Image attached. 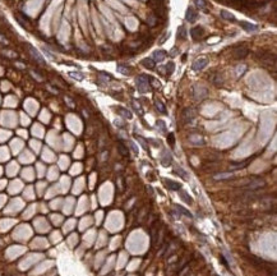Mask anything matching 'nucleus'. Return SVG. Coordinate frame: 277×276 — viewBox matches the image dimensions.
Returning a JSON list of instances; mask_svg holds the SVG:
<instances>
[{"label": "nucleus", "instance_id": "c85d7f7f", "mask_svg": "<svg viewBox=\"0 0 277 276\" xmlns=\"http://www.w3.org/2000/svg\"><path fill=\"white\" fill-rule=\"evenodd\" d=\"M180 197H181V199H183V201H185L187 203H192V202H193L192 197H189L188 193L184 192V191H180Z\"/></svg>", "mask_w": 277, "mask_h": 276}, {"label": "nucleus", "instance_id": "a211bd4d", "mask_svg": "<svg viewBox=\"0 0 277 276\" xmlns=\"http://www.w3.org/2000/svg\"><path fill=\"white\" fill-rule=\"evenodd\" d=\"M231 178H234L232 173H221V174L213 175L214 180H227V179H231Z\"/></svg>", "mask_w": 277, "mask_h": 276}, {"label": "nucleus", "instance_id": "a878e982", "mask_svg": "<svg viewBox=\"0 0 277 276\" xmlns=\"http://www.w3.org/2000/svg\"><path fill=\"white\" fill-rule=\"evenodd\" d=\"M187 28H185L184 26H180L179 28H178V37L179 39H181V40H184V39H187Z\"/></svg>", "mask_w": 277, "mask_h": 276}, {"label": "nucleus", "instance_id": "f03ea898", "mask_svg": "<svg viewBox=\"0 0 277 276\" xmlns=\"http://www.w3.org/2000/svg\"><path fill=\"white\" fill-rule=\"evenodd\" d=\"M136 84H137V88L141 93H146L148 92L152 88L151 84H150V77L146 74H141L136 78Z\"/></svg>", "mask_w": 277, "mask_h": 276}, {"label": "nucleus", "instance_id": "0eeeda50", "mask_svg": "<svg viewBox=\"0 0 277 276\" xmlns=\"http://www.w3.org/2000/svg\"><path fill=\"white\" fill-rule=\"evenodd\" d=\"M207 64H208V59L207 58H199L193 63L192 69L195 70V72H198V70H202Z\"/></svg>", "mask_w": 277, "mask_h": 276}, {"label": "nucleus", "instance_id": "4be33fe9", "mask_svg": "<svg viewBox=\"0 0 277 276\" xmlns=\"http://www.w3.org/2000/svg\"><path fill=\"white\" fill-rule=\"evenodd\" d=\"M221 17L223 18V19H226V21L235 22V17H234V14H231L230 12H227V10H221Z\"/></svg>", "mask_w": 277, "mask_h": 276}, {"label": "nucleus", "instance_id": "f257e3e1", "mask_svg": "<svg viewBox=\"0 0 277 276\" xmlns=\"http://www.w3.org/2000/svg\"><path fill=\"white\" fill-rule=\"evenodd\" d=\"M255 59L259 61L262 65L267 66V68H276V55L270 53L267 50H258L255 53Z\"/></svg>", "mask_w": 277, "mask_h": 276}, {"label": "nucleus", "instance_id": "72a5a7b5", "mask_svg": "<svg viewBox=\"0 0 277 276\" xmlns=\"http://www.w3.org/2000/svg\"><path fill=\"white\" fill-rule=\"evenodd\" d=\"M156 125H157V128H160V131L162 133H166V125H165V123L162 122V120H157Z\"/></svg>", "mask_w": 277, "mask_h": 276}, {"label": "nucleus", "instance_id": "1a4fd4ad", "mask_svg": "<svg viewBox=\"0 0 277 276\" xmlns=\"http://www.w3.org/2000/svg\"><path fill=\"white\" fill-rule=\"evenodd\" d=\"M185 18H187V21H188L189 23H193V22L197 21V18H198V13L194 10V8L189 7V8L187 9V13H185Z\"/></svg>", "mask_w": 277, "mask_h": 276}, {"label": "nucleus", "instance_id": "6ab92c4d", "mask_svg": "<svg viewBox=\"0 0 277 276\" xmlns=\"http://www.w3.org/2000/svg\"><path fill=\"white\" fill-rule=\"evenodd\" d=\"M250 163V159H248V160H245V161H243V163H232V164H230V168L232 169V170H238V169H243V168H245V166L248 165Z\"/></svg>", "mask_w": 277, "mask_h": 276}, {"label": "nucleus", "instance_id": "e433bc0d", "mask_svg": "<svg viewBox=\"0 0 277 276\" xmlns=\"http://www.w3.org/2000/svg\"><path fill=\"white\" fill-rule=\"evenodd\" d=\"M129 146H130V148L133 150V152H134V154H138V148H137V146L134 145V142L129 141Z\"/></svg>", "mask_w": 277, "mask_h": 276}, {"label": "nucleus", "instance_id": "412c9836", "mask_svg": "<svg viewBox=\"0 0 277 276\" xmlns=\"http://www.w3.org/2000/svg\"><path fill=\"white\" fill-rule=\"evenodd\" d=\"M118 113L120 114L123 118H125V119H132V113L129 111L128 109H124V107H120V106H119V107H118Z\"/></svg>", "mask_w": 277, "mask_h": 276}, {"label": "nucleus", "instance_id": "cd10ccee", "mask_svg": "<svg viewBox=\"0 0 277 276\" xmlns=\"http://www.w3.org/2000/svg\"><path fill=\"white\" fill-rule=\"evenodd\" d=\"M165 69H166V74H173L174 73V69H175V64L173 63V61H169L168 64H166L165 66Z\"/></svg>", "mask_w": 277, "mask_h": 276}, {"label": "nucleus", "instance_id": "6e6552de", "mask_svg": "<svg viewBox=\"0 0 277 276\" xmlns=\"http://www.w3.org/2000/svg\"><path fill=\"white\" fill-rule=\"evenodd\" d=\"M208 79L214 84V86H222L223 84V75L220 73H212L208 75Z\"/></svg>", "mask_w": 277, "mask_h": 276}, {"label": "nucleus", "instance_id": "7c9ffc66", "mask_svg": "<svg viewBox=\"0 0 277 276\" xmlns=\"http://www.w3.org/2000/svg\"><path fill=\"white\" fill-rule=\"evenodd\" d=\"M133 107H134V110L139 114V115H143V110H142V106L139 105V102H137V101H133Z\"/></svg>", "mask_w": 277, "mask_h": 276}, {"label": "nucleus", "instance_id": "bb28decb", "mask_svg": "<svg viewBox=\"0 0 277 276\" xmlns=\"http://www.w3.org/2000/svg\"><path fill=\"white\" fill-rule=\"evenodd\" d=\"M155 105H156V107H157V110H159L160 113H162V114H166V107H165V105L162 104L160 100H156L155 101Z\"/></svg>", "mask_w": 277, "mask_h": 276}, {"label": "nucleus", "instance_id": "9b49d317", "mask_svg": "<svg viewBox=\"0 0 277 276\" xmlns=\"http://www.w3.org/2000/svg\"><path fill=\"white\" fill-rule=\"evenodd\" d=\"M190 36H192L194 40L200 39L202 36H204V28H202L200 26L192 28V30H190Z\"/></svg>", "mask_w": 277, "mask_h": 276}, {"label": "nucleus", "instance_id": "473e14b6", "mask_svg": "<svg viewBox=\"0 0 277 276\" xmlns=\"http://www.w3.org/2000/svg\"><path fill=\"white\" fill-rule=\"evenodd\" d=\"M69 75H70V77H73V78H75V79H78V81H82L83 77H84L82 73H77V72H70Z\"/></svg>", "mask_w": 277, "mask_h": 276}, {"label": "nucleus", "instance_id": "c9c22d12", "mask_svg": "<svg viewBox=\"0 0 277 276\" xmlns=\"http://www.w3.org/2000/svg\"><path fill=\"white\" fill-rule=\"evenodd\" d=\"M168 141H169V143L171 146H174L175 145V138H174V134L173 133H169V136H168Z\"/></svg>", "mask_w": 277, "mask_h": 276}, {"label": "nucleus", "instance_id": "4c0bfd02", "mask_svg": "<svg viewBox=\"0 0 277 276\" xmlns=\"http://www.w3.org/2000/svg\"><path fill=\"white\" fill-rule=\"evenodd\" d=\"M44 53H45V54H46L47 56H49V58H50V59H52V60H54V59H55V55H54V54H51V53H50V51H49V50H47V49H46V47H44Z\"/></svg>", "mask_w": 277, "mask_h": 276}, {"label": "nucleus", "instance_id": "20e7f679", "mask_svg": "<svg viewBox=\"0 0 277 276\" xmlns=\"http://www.w3.org/2000/svg\"><path fill=\"white\" fill-rule=\"evenodd\" d=\"M248 54H249V49H248L244 44L235 45V46H234V49H232L234 59H238V60L244 59V58H246V56H248Z\"/></svg>", "mask_w": 277, "mask_h": 276}, {"label": "nucleus", "instance_id": "2f4dec72", "mask_svg": "<svg viewBox=\"0 0 277 276\" xmlns=\"http://www.w3.org/2000/svg\"><path fill=\"white\" fill-rule=\"evenodd\" d=\"M156 21H157V17L155 16V14H153V13H152V14H150L148 19H147V22H148V25H150V26H155Z\"/></svg>", "mask_w": 277, "mask_h": 276}, {"label": "nucleus", "instance_id": "2eb2a0df", "mask_svg": "<svg viewBox=\"0 0 277 276\" xmlns=\"http://www.w3.org/2000/svg\"><path fill=\"white\" fill-rule=\"evenodd\" d=\"M164 182L166 184V187L169 189H171V191H180L181 184H179L178 182H174V180H171V179H164Z\"/></svg>", "mask_w": 277, "mask_h": 276}, {"label": "nucleus", "instance_id": "4468645a", "mask_svg": "<svg viewBox=\"0 0 277 276\" xmlns=\"http://www.w3.org/2000/svg\"><path fill=\"white\" fill-rule=\"evenodd\" d=\"M28 47H30V53H31V55L33 56V58H35V60H36V61H39L40 64L45 65V64H46V61L44 60V58H42V55L39 53V51H37L33 46H28Z\"/></svg>", "mask_w": 277, "mask_h": 276}, {"label": "nucleus", "instance_id": "ddd939ff", "mask_svg": "<svg viewBox=\"0 0 277 276\" xmlns=\"http://www.w3.org/2000/svg\"><path fill=\"white\" fill-rule=\"evenodd\" d=\"M161 163H162L164 166H169V165H171V163H173V156H171V154L168 150H165L164 152H162Z\"/></svg>", "mask_w": 277, "mask_h": 276}, {"label": "nucleus", "instance_id": "dca6fc26", "mask_svg": "<svg viewBox=\"0 0 277 276\" xmlns=\"http://www.w3.org/2000/svg\"><path fill=\"white\" fill-rule=\"evenodd\" d=\"M166 55H168V53L164 50H156L153 54H152V59H153L155 61H162L165 58H166Z\"/></svg>", "mask_w": 277, "mask_h": 276}, {"label": "nucleus", "instance_id": "7ed1b4c3", "mask_svg": "<svg viewBox=\"0 0 277 276\" xmlns=\"http://www.w3.org/2000/svg\"><path fill=\"white\" fill-rule=\"evenodd\" d=\"M207 95H208V90L202 84H194L192 87V96L194 100H197V101L207 97Z\"/></svg>", "mask_w": 277, "mask_h": 276}, {"label": "nucleus", "instance_id": "b1692460", "mask_svg": "<svg viewBox=\"0 0 277 276\" xmlns=\"http://www.w3.org/2000/svg\"><path fill=\"white\" fill-rule=\"evenodd\" d=\"M175 173H176V174H179L180 177L183 178V179H185V180H188V179H189L188 173H187V171H185L183 168H180V166H176V168H175Z\"/></svg>", "mask_w": 277, "mask_h": 276}, {"label": "nucleus", "instance_id": "aec40b11", "mask_svg": "<svg viewBox=\"0 0 277 276\" xmlns=\"http://www.w3.org/2000/svg\"><path fill=\"white\" fill-rule=\"evenodd\" d=\"M118 151L120 152V155L124 156V157H128V156H129V151H128L127 146L124 145L123 142H119V143H118Z\"/></svg>", "mask_w": 277, "mask_h": 276}, {"label": "nucleus", "instance_id": "9d476101", "mask_svg": "<svg viewBox=\"0 0 277 276\" xmlns=\"http://www.w3.org/2000/svg\"><path fill=\"white\" fill-rule=\"evenodd\" d=\"M239 25H240V27L244 31H246V32H255V31H258V26L257 25H253V23H249V22L241 21V22H239Z\"/></svg>", "mask_w": 277, "mask_h": 276}, {"label": "nucleus", "instance_id": "423d86ee", "mask_svg": "<svg viewBox=\"0 0 277 276\" xmlns=\"http://www.w3.org/2000/svg\"><path fill=\"white\" fill-rule=\"evenodd\" d=\"M264 185H266V182L263 179H258V180H254V182H250L249 184H246L244 188L248 189V191H257L259 188H263Z\"/></svg>", "mask_w": 277, "mask_h": 276}, {"label": "nucleus", "instance_id": "39448f33", "mask_svg": "<svg viewBox=\"0 0 277 276\" xmlns=\"http://www.w3.org/2000/svg\"><path fill=\"white\" fill-rule=\"evenodd\" d=\"M183 120L184 123H192L195 116H197V111L194 110V109L192 107H187V109H184V111H183Z\"/></svg>", "mask_w": 277, "mask_h": 276}, {"label": "nucleus", "instance_id": "f8f14e48", "mask_svg": "<svg viewBox=\"0 0 277 276\" xmlns=\"http://www.w3.org/2000/svg\"><path fill=\"white\" fill-rule=\"evenodd\" d=\"M189 141L190 143H193L195 146H203L206 142H204V138L199 134H190L189 136Z\"/></svg>", "mask_w": 277, "mask_h": 276}, {"label": "nucleus", "instance_id": "f704fd0d", "mask_svg": "<svg viewBox=\"0 0 277 276\" xmlns=\"http://www.w3.org/2000/svg\"><path fill=\"white\" fill-rule=\"evenodd\" d=\"M194 3H195V5H197L198 8H202V9L207 7L206 0H194Z\"/></svg>", "mask_w": 277, "mask_h": 276}, {"label": "nucleus", "instance_id": "f3484780", "mask_svg": "<svg viewBox=\"0 0 277 276\" xmlns=\"http://www.w3.org/2000/svg\"><path fill=\"white\" fill-rule=\"evenodd\" d=\"M142 65L146 66L147 69H153L155 65H156V61L152 59V58H146V59L142 60Z\"/></svg>", "mask_w": 277, "mask_h": 276}, {"label": "nucleus", "instance_id": "c756f323", "mask_svg": "<svg viewBox=\"0 0 277 276\" xmlns=\"http://www.w3.org/2000/svg\"><path fill=\"white\" fill-rule=\"evenodd\" d=\"M136 138H137V141L138 142H139V143L142 145V147H143V148H144L146 151H148V146H147V139H144V138H143V137H141V136H136Z\"/></svg>", "mask_w": 277, "mask_h": 276}, {"label": "nucleus", "instance_id": "5701e85b", "mask_svg": "<svg viewBox=\"0 0 277 276\" xmlns=\"http://www.w3.org/2000/svg\"><path fill=\"white\" fill-rule=\"evenodd\" d=\"M175 208H176V211L180 212V213H183L184 216H187V217H189V219H192V217H193V216H192V212H189V211L187 210V208L181 207V206H179V204H176Z\"/></svg>", "mask_w": 277, "mask_h": 276}, {"label": "nucleus", "instance_id": "393cba45", "mask_svg": "<svg viewBox=\"0 0 277 276\" xmlns=\"http://www.w3.org/2000/svg\"><path fill=\"white\" fill-rule=\"evenodd\" d=\"M118 72H119V73H121V74H124V75H128V74H130V70H129V66L124 65V64H118Z\"/></svg>", "mask_w": 277, "mask_h": 276}]
</instances>
